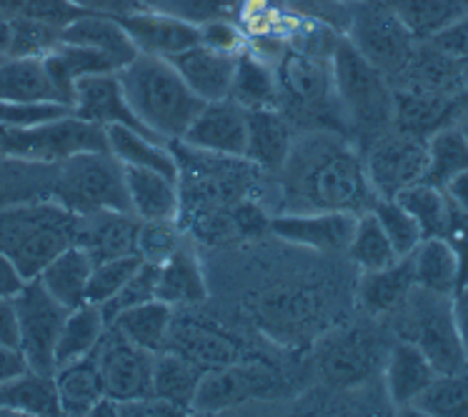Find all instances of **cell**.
Returning <instances> with one entry per match:
<instances>
[{
	"label": "cell",
	"instance_id": "cell-1",
	"mask_svg": "<svg viewBox=\"0 0 468 417\" xmlns=\"http://www.w3.org/2000/svg\"><path fill=\"white\" fill-rule=\"evenodd\" d=\"M281 172H286L291 200L301 203L303 210L366 213L376 203L364 155L335 135L293 141V151Z\"/></svg>",
	"mask_w": 468,
	"mask_h": 417
},
{
	"label": "cell",
	"instance_id": "cell-2",
	"mask_svg": "<svg viewBox=\"0 0 468 417\" xmlns=\"http://www.w3.org/2000/svg\"><path fill=\"white\" fill-rule=\"evenodd\" d=\"M115 76L138 120L168 145L181 142L193 118L201 113L203 100L165 57L138 53Z\"/></svg>",
	"mask_w": 468,
	"mask_h": 417
},
{
	"label": "cell",
	"instance_id": "cell-3",
	"mask_svg": "<svg viewBox=\"0 0 468 417\" xmlns=\"http://www.w3.org/2000/svg\"><path fill=\"white\" fill-rule=\"evenodd\" d=\"M78 215L58 200H26L0 208V253L26 280L76 243Z\"/></svg>",
	"mask_w": 468,
	"mask_h": 417
},
{
	"label": "cell",
	"instance_id": "cell-4",
	"mask_svg": "<svg viewBox=\"0 0 468 417\" xmlns=\"http://www.w3.org/2000/svg\"><path fill=\"white\" fill-rule=\"evenodd\" d=\"M334 93L341 123L361 141L373 142L388 133L396 115V98L388 78L341 36L331 53Z\"/></svg>",
	"mask_w": 468,
	"mask_h": 417
},
{
	"label": "cell",
	"instance_id": "cell-5",
	"mask_svg": "<svg viewBox=\"0 0 468 417\" xmlns=\"http://www.w3.org/2000/svg\"><path fill=\"white\" fill-rule=\"evenodd\" d=\"M53 200L76 215H90L101 210L131 213L123 165L111 152H83L56 162Z\"/></svg>",
	"mask_w": 468,
	"mask_h": 417
},
{
	"label": "cell",
	"instance_id": "cell-6",
	"mask_svg": "<svg viewBox=\"0 0 468 417\" xmlns=\"http://www.w3.org/2000/svg\"><path fill=\"white\" fill-rule=\"evenodd\" d=\"M346 38L391 80V86L409 66L413 47L419 43L403 28L386 0H354Z\"/></svg>",
	"mask_w": 468,
	"mask_h": 417
},
{
	"label": "cell",
	"instance_id": "cell-7",
	"mask_svg": "<svg viewBox=\"0 0 468 417\" xmlns=\"http://www.w3.org/2000/svg\"><path fill=\"white\" fill-rule=\"evenodd\" d=\"M0 152L33 162H63L83 152H108L105 128L66 115L28 130H0Z\"/></svg>",
	"mask_w": 468,
	"mask_h": 417
},
{
	"label": "cell",
	"instance_id": "cell-8",
	"mask_svg": "<svg viewBox=\"0 0 468 417\" xmlns=\"http://www.w3.org/2000/svg\"><path fill=\"white\" fill-rule=\"evenodd\" d=\"M451 300L453 297L429 293V290H420L413 285V290L403 303L406 330L411 332L406 340L419 345L420 352L436 368V372H453L468 365L463 350H461Z\"/></svg>",
	"mask_w": 468,
	"mask_h": 417
},
{
	"label": "cell",
	"instance_id": "cell-9",
	"mask_svg": "<svg viewBox=\"0 0 468 417\" xmlns=\"http://www.w3.org/2000/svg\"><path fill=\"white\" fill-rule=\"evenodd\" d=\"M273 70H276L278 86L276 105L283 103L296 113H315L321 118L335 113L341 120L335 105L331 56L286 46L273 63Z\"/></svg>",
	"mask_w": 468,
	"mask_h": 417
},
{
	"label": "cell",
	"instance_id": "cell-10",
	"mask_svg": "<svg viewBox=\"0 0 468 417\" xmlns=\"http://www.w3.org/2000/svg\"><path fill=\"white\" fill-rule=\"evenodd\" d=\"M18 315V348L28 360V368L40 375H56V342L66 320L68 308L40 285L38 277L26 280L13 297Z\"/></svg>",
	"mask_w": 468,
	"mask_h": 417
},
{
	"label": "cell",
	"instance_id": "cell-11",
	"mask_svg": "<svg viewBox=\"0 0 468 417\" xmlns=\"http://www.w3.org/2000/svg\"><path fill=\"white\" fill-rule=\"evenodd\" d=\"M429 138L391 128L368 142L364 155L366 172L376 198H396L403 188L426 181L429 171Z\"/></svg>",
	"mask_w": 468,
	"mask_h": 417
},
{
	"label": "cell",
	"instance_id": "cell-12",
	"mask_svg": "<svg viewBox=\"0 0 468 417\" xmlns=\"http://www.w3.org/2000/svg\"><path fill=\"white\" fill-rule=\"evenodd\" d=\"M154 358L155 352L138 348L125 340L121 332L105 328L101 345L96 348V360L108 398L125 400L145 398L154 392Z\"/></svg>",
	"mask_w": 468,
	"mask_h": 417
},
{
	"label": "cell",
	"instance_id": "cell-13",
	"mask_svg": "<svg viewBox=\"0 0 468 417\" xmlns=\"http://www.w3.org/2000/svg\"><path fill=\"white\" fill-rule=\"evenodd\" d=\"M361 213L351 210H293L271 218L268 228L283 243L315 253H346Z\"/></svg>",
	"mask_w": 468,
	"mask_h": 417
},
{
	"label": "cell",
	"instance_id": "cell-14",
	"mask_svg": "<svg viewBox=\"0 0 468 417\" xmlns=\"http://www.w3.org/2000/svg\"><path fill=\"white\" fill-rule=\"evenodd\" d=\"M181 142L210 155L243 158L249 142V110L230 98L203 103Z\"/></svg>",
	"mask_w": 468,
	"mask_h": 417
},
{
	"label": "cell",
	"instance_id": "cell-15",
	"mask_svg": "<svg viewBox=\"0 0 468 417\" xmlns=\"http://www.w3.org/2000/svg\"><path fill=\"white\" fill-rule=\"evenodd\" d=\"M115 18L121 20L128 38L133 40L138 53H144V56L171 60L173 56L201 43V28L196 23L165 13V10H133L125 16H115Z\"/></svg>",
	"mask_w": 468,
	"mask_h": 417
},
{
	"label": "cell",
	"instance_id": "cell-16",
	"mask_svg": "<svg viewBox=\"0 0 468 417\" xmlns=\"http://www.w3.org/2000/svg\"><path fill=\"white\" fill-rule=\"evenodd\" d=\"M70 108H73V115L83 118L88 123L101 125V128L128 125V128H135V130H141L145 135H154L133 113V108L128 103L115 73H98V76L80 78L76 88H73Z\"/></svg>",
	"mask_w": 468,
	"mask_h": 417
},
{
	"label": "cell",
	"instance_id": "cell-17",
	"mask_svg": "<svg viewBox=\"0 0 468 417\" xmlns=\"http://www.w3.org/2000/svg\"><path fill=\"white\" fill-rule=\"evenodd\" d=\"M273 388V378L268 370L253 365H223L206 370L193 400V412H220V410L236 408L246 400L256 398L261 392Z\"/></svg>",
	"mask_w": 468,
	"mask_h": 417
},
{
	"label": "cell",
	"instance_id": "cell-18",
	"mask_svg": "<svg viewBox=\"0 0 468 417\" xmlns=\"http://www.w3.org/2000/svg\"><path fill=\"white\" fill-rule=\"evenodd\" d=\"M138 230L141 220L133 213L101 210L90 215H78L76 245L86 247L93 263L138 255Z\"/></svg>",
	"mask_w": 468,
	"mask_h": 417
},
{
	"label": "cell",
	"instance_id": "cell-19",
	"mask_svg": "<svg viewBox=\"0 0 468 417\" xmlns=\"http://www.w3.org/2000/svg\"><path fill=\"white\" fill-rule=\"evenodd\" d=\"M171 63L178 70V76L186 80V86L191 88L193 95H198L203 103H213V100H223L230 95L239 56L220 53V50L198 43V46L173 56Z\"/></svg>",
	"mask_w": 468,
	"mask_h": 417
},
{
	"label": "cell",
	"instance_id": "cell-20",
	"mask_svg": "<svg viewBox=\"0 0 468 417\" xmlns=\"http://www.w3.org/2000/svg\"><path fill=\"white\" fill-rule=\"evenodd\" d=\"M131 213L141 220H178L181 190L178 178L148 168H123Z\"/></svg>",
	"mask_w": 468,
	"mask_h": 417
},
{
	"label": "cell",
	"instance_id": "cell-21",
	"mask_svg": "<svg viewBox=\"0 0 468 417\" xmlns=\"http://www.w3.org/2000/svg\"><path fill=\"white\" fill-rule=\"evenodd\" d=\"M291 125L278 108H253L249 110V142L246 155L250 162L271 172L286 168L288 155L293 151Z\"/></svg>",
	"mask_w": 468,
	"mask_h": 417
},
{
	"label": "cell",
	"instance_id": "cell-22",
	"mask_svg": "<svg viewBox=\"0 0 468 417\" xmlns=\"http://www.w3.org/2000/svg\"><path fill=\"white\" fill-rule=\"evenodd\" d=\"M383 378H386V392L393 405L399 410H411L413 400L436 378V368L420 352L419 345L403 338L388 352Z\"/></svg>",
	"mask_w": 468,
	"mask_h": 417
},
{
	"label": "cell",
	"instance_id": "cell-23",
	"mask_svg": "<svg viewBox=\"0 0 468 417\" xmlns=\"http://www.w3.org/2000/svg\"><path fill=\"white\" fill-rule=\"evenodd\" d=\"M60 43L96 47L113 60L118 70L138 56V47L133 46V40L128 38L121 20L115 16H103V13L76 16L60 28Z\"/></svg>",
	"mask_w": 468,
	"mask_h": 417
},
{
	"label": "cell",
	"instance_id": "cell-24",
	"mask_svg": "<svg viewBox=\"0 0 468 417\" xmlns=\"http://www.w3.org/2000/svg\"><path fill=\"white\" fill-rule=\"evenodd\" d=\"M105 138H108V152L123 168H148V171L178 178V172H181L178 161H176L168 142L141 133L135 128H128V125H108Z\"/></svg>",
	"mask_w": 468,
	"mask_h": 417
},
{
	"label": "cell",
	"instance_id": "cell-25",
	"mask_svg": "<svg viewBox=\"0 0 468 417\" xmlns=\"http://www.w3.org/2000/svg\"><path fill=\"white\" fill-rule=\"evenodd\" d=\"M208 297V285L198 257L183 240L163 266H158L155 277V300L178 308V305H196Z\"/></svg>",
	"mask_w": 468,
	"mask_h": 417
},
{
	"label": "cell",
	"instance_id": "cell-26",
	"mask_svg": "<svg viewBox=\"0 0 468 417\" xmlns=\"http://www.w3.org/2000/svg\"><path fill=\"white\" fill-rule=\"evenodd\" d=\"M0 100L66 103L56 83H53L43 57L33 56L3 57L0 60Z\"/></svg>",
	"mask_w": 468,
	"mask_h": 417
},
{
	"label": "cell",
	"instance_id": "cell-27",
	"mask_svg": "<svg viewBox=\"0 0 468 417\" xmlns=\"http://www.w3.org/2000/svg\"><path fill=\"white\" fill-rule=\"evenodd\" d=\"M413 285L429 293L453 297L461 287L459 257L443 237H423L411 255Z\"/></svg>",
	"mask_w": 468,
	"mask_h": 417
},
{
	"label": "cell",
	"instance_id": "cell-28",
	"mask_svg": "<svg viewBox=\"0 0 468 417\" xmlns=\"http://www.w3.org/2000/svg\"><path fill=\"white\" fill-rule=\"evenodd\" d=\"M53 380H56L58 402H60L63 415H93L98 402L105 398L96 352L58 368Z\"/></svg>",
	"mask_w": 468,
	"mask_h": 417
},
{
	"label": "cell",
	"instance_id": "cell-29",
	"mask_svg": "<svg viewBox=\"0 0 468 417\" xmlns=\"http://www.w3.org/2000/svg\"><path fill=\"white\" fill-rule=\"evenodd\" d=\"M93 266L96 263H93V257L88 255L86 247L73 243L40 270L38 280L58 303L68 308V310H73L78 305L86 303L88 280H90Z\"/></svg>",
	"mask_w": 468,
	"mask_h": 417
},
{
	"label": "cell",
	"instance_id": "cell-30",
	"mask_svg": "<svg viewBox=\"0 0 468 417\" xmlns=\"http://www.w3.org/2000/svg\"><path fill=\"white\" fill-rule=\"evenodd\" d=\"M413 290V273L409 255L399 257L393 266L381 270L361 273L358 280V300L366 313L391 315L401 310L406 297Z\"/></svg>",
	"mask_w": 468,
	"mask_h": 417
},
{
	"label": "cell",
	"instance_id": "cell-31",
	"mask_svg": "<svg viewBox=\"0 0 468 417\" xmlns=\"http://www.w3.org/2000/svg\"><path fill=\"white\" fill-rule=\"evenodd\" d=\"M206 368L191 358H186L183 352L165 350L155 352L154 358V395L168 400L171 405L181 408L186 415L193 412V400L201 385V378Z\"/></svg>",
	"mask_w": 468,
	"mask_h": 417
},
{
	"label": "cell",
	"instance_id": "cell-32",
	"mask_svg": "<svg viewBox=\"0 0 468 417\" xmlns=\"http://www.w3.org/2000/svg\"><path fill=\"white\" fill-rule=\"evenodd\" d=\"M108 328L121 332L125 340H131L144 350L161 352L168 348L171 340L173 308L161 300H148L115 315Z\"/></svg>",
	"mask_w": 468,
	"mask_h": 417
},
{
	"label": "cell",
	"instance_id": "cell-33",
	"mask_svg": "<svg viewBox=\"0 0 468 417\" xmlns=\"http://www.w3.org/2000/svg\"><path fill=\"white\" fill-rule=\"evenodd\" d=\"M0 415H63L56 380L40 372H23L0 385Z\"/></svg>",
	"mask_w": 468,
	"mask_h": 417
},
{
	"label": "cell",
	"instance_id": "cell-34",
	"mask_svg": "<svg viewBox=\"0 0 468 417\" xmlns=\"http://www.w3.org/2000/svg\"><path fill=\"white\" fill-rule=\"evenodd\" d=\"M105 328H108V323H105L101 305L83 303L73 310H68L56 342V370L68 362L80 360L90 352H96V348L103 340Z\"/></svg>",
	"mask_w": 468,
	"mask_h": 417
},
{
	"label": "cell",
	"instance_id": "cell-35",
	"mask_svg": "<svg viewBox=\"0 0 468 417\" xmlns=\"http://www.w3.org/2000/svg\"><path fill=\"white\" fill-rule=\"evenodd\" d=\"M168 348L183 352L186 358L198 362L206 370L239 362L236 342L229 340L223 332L210 330V328H203L198 323H176V318H173Z\"/></svg>",
	"mask_w": 468,
	"mask_h": 417
},
{
	"label": "cell",
	"instance_id": "cell-36",
	"mask_svg": "<svg viewBox=\"0 0 468 417\" xmlns=\"http://www.w3.org/2000/svg\"><path fill=\"white\" fill-rule=\"evenodd\" d=\"M230 100L243 105L246 110L253 108H276L278 86L276 70L271 63L253 56L250 50H243L236 63V76L230 86Z\"/></svg>",
	"mask_w": 468,
	"mask_h": 417
},
{
	"label": "cell",
	"instance_id": "cell-37",
	"mask_svg": "<svg viewBox=\"0 0 468 417\" xmlns=\"http://www.w3.org/2000/svg\"><path fill=\"white\" fill-rule=\"evenodd\" d=\"M413 40H431L466 13L459 0H386Z\"/></svg>",
	"mask_w": 468,
	"mask_h": 417
},
{
	"label": "cell",
	"instance_id": "cell-38",
	"mask_svg": "<svg viewBox=\"0 0 468 417\" xmlns=\"http://www.w3.org/2000/svg\"><path fill=\"white\" fill-rule=\"evenodd\" d=\"M411 410L429 417H468V365L453 372H436L429 388L413 400Z\"/></svg>",
	"mask_w": 468,
	"mask_h": 417
},
{
	"label": "cell",
	"instance_id": "cell-39",
	"mask_svg": "<svg viewBox=\"0 0 468 417\" xmlns=\"http://www.w3.org/2000/svg\"><path fill=\"white\" fill-rule=\"evenodd\" d=\"M348 257L361 273H368V270H381V267L393 266L399 255L393 250L391 240L383 233L381 223L373 215V210H366L358 215V223H356L354 237L348 243Z\"/></svg>",
	"mask_w": 468,
	"mask_h": 417
},
{
	"label": "cell",
	"instance_id": "cell-40",
	"mask_svg": "<svg viewBox=\"0 0 468 417\" xmlns=\"http://www.w3.org/2000/svg\"><path fill=\"white\" fill-rule=\"evenodd\" d=\"M393 200H399L403 208L411 213L413 220L419 223L423 237L443 235L451 210V203L443 188L429 181H419L409 185V188H403Z\"/></svg>",
	"mask_w": 468,
	"mask_h": 417
},
{
	"label": "cell",
	"instance_id": "cell-41",
	"mask_svg": "<svg viewBox=\"0 0 468 417\" xmlns=\"http://www.w3.org/2000/svg\"><path fill=\"white\" fill-rule=\"evenodd\" d=\"M429 171L426 181L443 188V182L453 175L468 171V142L456 130V125L446 123L429 135Z\"/></svg>",
	"mask_w": 468,
	"mask_h": 417
},
{
	"label": "cell",
	"instance_id": "cell-42",
	"mask_svg": "<svg viewBox=\"0 0 468 417\" xmlns=\"http://www.w3.org/2000/svg\"><path fill=\"white\" fill-rule=\"evenodd\" d=\"M321 368L328 380L338 385H348L364 378L368 368V348L358 335H344L328 342V348L321 355Z\"/></svg>",
	"mask_w": 468,
	"mask_h": 417
},
{
	"label": "cell",
	"instance_id": "cell-43",
	"mask_svg": "<svg viewBox=\"0 0 468 417\" xmlns=\"http://www.w3.org/2000/svg\"><path fill=\"white\" fill-rule=\"evenodd\" d=\"M371 210L373 215L378 218V223H381L383 233L391 240L396 255H411L416 245L423 240V233H420L419 223L413 220L411 213L393 198H376Z\"/></svg>",
	"mask_w": 468,
	"mask_h": 417
},
{
	"label": "cell",
	"instance_id": "cell-44",
	"mask_svg": "<svg viewBox=\"0 0 468 417\" xmlns=\"http://www.w3.org/2000/svg\"><path fill=\"white\" fill-rule=\"evenodd\" d=\"M144 260L138 255H125V257H113V260H101L93 266L90 280H88L86 290V303L93 305H105L111 297L121 293L133 273L138 270Z\"/></svg>",
	"mask_w": 468,
	"mask_h": 417
},
{
	"label": "cell",
	"instance_id": "cell-45",
	"mask_svg": "<svg viewBox=\"0 0 468 417\" xmlns=\"http://www.w3.org/2000/svg\"><path fill=\"white\" fill-rule=\"evenodd\" d=\"M183 243L178 220H144L138 230V257L151 266H163Z\"/></svg>",
	"mask_w": 468,
	"mask_h": 417
},
{
	"label": "cell",
	"instance_id": "cell-46",
	"mask_svg": "<svg viewBox=\"0 0 468 417\" xmlns=\"http://www.w3.org/2000/svg\"><path fill=\"white\" fill-rule=\"evenodd\" d=\"M73 113L66 103H20L0 100V130H28L36 125L50 123Z\"/></svg>",
	"mask_w": 468,
	"mask_h": 417
},
{
	"label": "cell",
	"instance_id": "cell-47",
	"mask_svg": "<svg viewBox=\"0 0 468 417\" xmlns=\"http://www.w3.org/2000/svg\"><path fill=\"white\" fill-rule=\"evenodd\" d=\"M155 277H158V267L151 266V263H141L133 277L121 287V293L111 297L105 305H101L105 323H111L115 315L123 313L128 308L155 300Z\"/></svg>",
	"mask_w": 468,
	"mask_h": 417
},
{
	"label": "cell",
	"instance_id": "cell-48",
	"mask_svg": "<svg viewBox=\"0 0 468 417\" xmlns=\"http://www.w3.org/2000/svg\"><path fill=\"white\" fill-rule=\"evenodd\" d=\"M198 28H201V43L213 47V50L240 56L249 47V36L243 33V28H240L236 20L213 18L201 23Z\"/></svg>",
	"mask_w": 468,
	"mask_h": 417
},
{
	"label": "cell",
	"instance_id": "cell-49",
	"mask_svg": "<svg viewBox=\"0 0 468 417\" xmlns=\"http://www.w3.org/2000/svg\"><path fill=\"white\" fill-rule=\"evenodd\" d=\"M441 237L453 247V253H456V257H459L461 287H466L468 285V213L466 210H459L456 205H451L449 220H446V228H443V235Z\"/></svg>",
	"mask_w": 468,
	"mask_h": 417
},
{
	"label": "cell",
	"instance_id": "cell-50",
	"mask_svg": "<svg viewBox=\"0 0 468 417\" xmlns=\"http://www.w3.org/2000/svg\"><path fill=\"white\" fill-rule=\"evenodd\" d=\"M431 46H436L441 53L456 57L461 63H468V16L451 23L449 28H443L429 40Z\"/></svg>",
	"mask_w": 468,
	"mask_h": 417
},
{
	"label": "cell",
	"instance_id": "cell-51",
	"mask_svg": "<svg viewBox=\"0 0 468 417\" xmlns=\"http://www.w3.org/2000/svg\"><path fill=\"white\" fill-rule=\"evenodd\" d=\"M118 415L125 417H161V415H186L181 408L171 405L168 400L158 398V395H145V398L125 400L118 402Z\"/></svg>",
	"mask_w": 468,
	"mask_h": 417
},
{
	"label": "cell",
	"instance_id": "cell-52",
	"mask_svg": "<svg viewBox=\"0 0 468 417\" xmlns=\"http://www.w3.org/2000/svg\"><path fill=\"white\" fill-rule=\"evenodd\" d=\"M28 360L16 345H0V385L28 372Z\"/></svg>",
	"mask_w": 468,
	"mask_h": 417
},
{
	"label": "cell",
	"instance_id": "cell-53",
	"mask_svg": "<svg viewBox=\"0 0 468 417\" xmlns=\"http://www.w3.org/2000/svg\"><path fill=\"white\" fill-rule=\"evenodd\" d=\"M68 3L83 13H103V16H125L138 10L133 0H68Z\"/></svg>",
	"mask_w": 468,
	"mask_h": 417
},
{
	"label": "cell",
	"instance_id": "cell-54",
	"mask_svg": "<svg viewBox=\"0 0 468 417\" xmlns=\"http://www.w3.org/2000/svg\"><path fill=\"white\" fill-rule=\"evenodd\" d=\"M0 345L18 348V315L13 297H0Z\"/></svg>",
	"mask_w": 468,
	"mask_h": 417
},
{
	"label": "cell",
	"instance_id": "cell-55",
	"mask_svg": "<svg viewBox=\"0 0 468 417\" xmlns=\"http://www.w3.org/2000/svg\"><path fill=\"white\" fill-rule=\"evenodd\" d=\"M451 305H453V323H456V332H459L461 350H463V358L468 362V285L453 295Z\"/></svg>",
	"mask_w": 468,
	"mask_h": 417
},
{
	"label": "cell",
	"instance_id": "cell-56",
	"mask_svg": "<svg viewBox=\"0 0 468 417\" xmlns=\"http://www.w3.org/2000/svg\"><path fill=\"white\" fill-rule=\"evenodd\" d=\"M23 285H26V277L20 276L18 267L0 253V297H16Z\"/></svg>",
	"mask_w": 468,
	"mask_h": 417
},
{
	"label": "cell",
	"instance_id": "cell-57",
	"mask_svg": "<svg viewBox=\"0 0 468 417\" xmlns=\"http://www.w3.org/2000/svg\"><path fill=\"white\" fill-rule=\"evenodd\" d=\"M443 193H446L451 205H456L459 210H466L468 213V171L459 172L451 181L443 182Z\"/></svg>",
	"mask_w": 468,
	"mask_h": 417
},
{
	"label": "cell",
	"instance_id": "cell-58",
	"mask_svg": "<svg viewBox=\"0 0 468 417\" xmlns=\"http://www.w3.org/2000/svg\"><path fill=\"white\" fill-rule=\"evenodd\" d=\"M10 36H13V28H10V18L5 13H0V56H8L10 47Z\"/></svg>",
	"mask_w": 468,
	"mask_h": 417
},
{
	"label": "cell",
	"instance_id": "cell-59",
	"mask_svg": "<svg viewBox=\"0 0 468 417\" xmlns=\"http://www.w3.org/2000/svg\"><path fill=\"white\" fill-rule=\"evenodd\" d=\"M451 123L456 125V130H459L463 138H466L468 142V108L466 105H456V113H453V118H451Z\"/></svg>",
	"mask_w": 468,
	"mask_h": 417
},
{
	"label": "cell",
	"instance_id": "cell-60",
	"mask_svg": "<svg viewBox=\"0 0 468 417\" xmlns=\"http://www.w3.org/2000/svg\"><path fill=\"white\" fill-rule=\"evenodd\" d=\"M133 3L138 10H145V8H158L163 0H133Z\"/></svg>",
	"mask_w": 468,
	"mask_h": 417
},
{
	"label": "cell",
	"instance_id": "cell-61",
	"mask_svg": "<svg viewBox=\"0 0 468 417\" xmlns=\"http://www.w3.org/2000/svg\"><path fill=\"white\" fill-rule=\"evenodd\" d=\"M459 103H461V105H466V108H468V83H466V86H463V90H461Z\"/></svg>",
	"mask_w": 468,
	"mask_h": 417
},
{
	"label": "cell",
	"instance_id": "cell-62",
	"mask_svg": "<svg viewBox=\"0 0 468 417\" xmlns=\"http://www.w3.org/2000/svg\"><path fill=\"white\" fill-rule=\"evenodd\" d=\"M459 5H461V8H463V13H466V16H468V0H459Z\"/></svg>",
	"mask_w": 468,
	"mask_h": 417
},
{
	"label": "cell",
	"instance_id": "cell-63",
	"mask_svg": "<svg viewBox=\"0 0 468 417\" xmlns=\"http://www.w3.org/2000/svg\"><path fill=\"white\" fill-rule=\"evenodd\" d=\"M0 138H3V133H0Z\"/></svg>",
	"mask_w": 468,
	"mask_h": 417
},
{
	"label": "cell",
	"instance_id": "cell-64",
	"mask_svg": "<svg viewBox=\"0 0 468 417\" xmlns=\"http://www.w3.org/2000/svg\"><path fill=\"white\" fill-rule=\"evenodd\" d=\"M0 60H3V56H0Z\"/></svg>",
	"mask_w": 468,
	"mask_h": 417
}]
</instances>
